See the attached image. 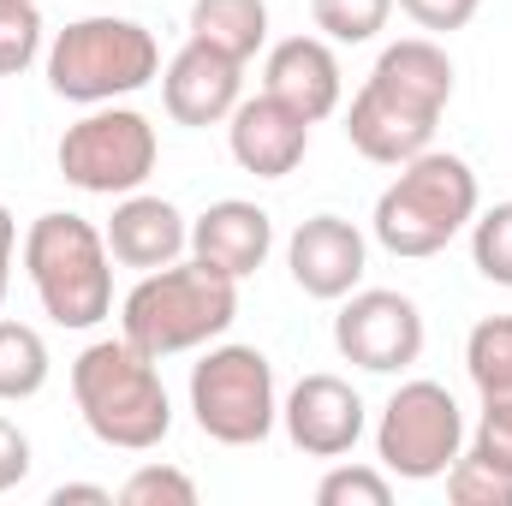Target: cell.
Wrapping results in <instances>:
<instances>
[{"label": "cell", "instance_id": "6da1fadb", "mask_svg": "<svg viewBox=\"0 0 512 506\" xmlns=\"http://www.w3.org/2000/svg\"><path fill=\"white\" fill-rule=\"evenodd\" d=\"M453 102V60L429 36H405L382 48L376 72L346 108V143L376 161V167H405L435 143V126Z\"/></svg>", "mask_w": 512, "mask_h": 506}, {"label": "cell", "instance_id": "7a4b0ae2", "mask_svg": "<svg viewBox=\"0 0 512 506\" xmlns=\"http://www.w3.org/2000/svg\"><path fill=\"white\" fill-rule=\"evenodd\" d=\"M239 316V280L215 274L209 262H167L155 274H143L120 304V334L143 358H173V352H197L209 340H221Z\"/></svg>", "mask_w": 512, "mask_h": 506}, {"label": "cell", "instance_id": "3957f363", "mask_svg": "<svg viewBox=\"0 0 512 506\" xmlns=\"http://www.w3.org/2000/svg\"><path fill=\"white\" fill-rule=\"evenodd\" d=\"M72 399H78L90 435L102 447H120V453H149L173 429V405H167L161 370H155V358H143L131 346L126 334L120 340H96V346L78 352Z\"/></svg>", "mask_w": 512, "mask_h": 506}, {"label": "cell", "instance_id": "277c9868", "mask_svg": "<svg viewBox=\"0 0 512 506\" xmlns=\"http://www.w3.org/2000/svg\"><path fill=\"white\" fill-rule=\"evenodd\" d=\"M477 221V173L447 149H423L399 167V179L376 197V245L393 256L447 251Z\"/></svg>", "mask_w": 512, "mask_h": 506}, {"label": "cell", "instance_id": "5b68a950", "mask_svg": "<svg viewBox=\"0 0 512 506\" xmlns=\"http://www.w3.org/2000/svg\"><path fill=\"white\" fill-rule=\"evenodd\" d=\"M24 274L60 328H96L114 316V256L84 215H36L24 233Z\"/></svg>", "mask_w": 512, "mask_h": 506}, {"label": "cell", "instance_id": "8992f818", "mask_svg": "<svg viewBox=\"0 0 512 506\" xmlns=\"http://www.w3.org/2000/svg\"><path fill=\"white\" fill-rule=\"evenodd\" d=\"M161 78V42L137 18H78L48 48V84L66 102L102 108Z\"/></svg>", "mask_w": 512, "mask_h": 506}, {"label": "cell", "instance_id": "52a82bcc", "mask_svg": "<svg viewBox=\"0 0 512 506\" xmlns=\"http://www.w3.org/2000/svg\"><path fill=\"white\" fill-rule=\"evenodd\" d=\"M191 411L197 429L221 447H256L274 435L280 399H274V364L256 346H215L191 370Z\"/></svg>", "mask_w": 512, "mask_h": 506}, {"label": "cell", "instance_id": "ba28073f", "mask_svg": "<svg viewBox=\"0 0 512 506\" xmlns=\"http://www.w3.org/2000/svg\"><path fill=\"white\" fill-rule=\"evenodd\" d=\"M465 453V411L441 381H405L382 405L376 423V459L387 477L435 483Z\"/></svg>", "mask_w": 512, "mask_h": 506}, {"label": "cell", "instance_id": "9c48e42d", "mask_svg": "<svg viewBox=\"0 0 512 506\" xmlns=\"http://www.w3.org/2000/svg\"><path fill=\"white\" fill-rule=\"evenodd\" d=\"M155 126L137 114V108H96L84 114L78 126H66L54 161H60V179L90 191V197H131L149 173H155Z\"/></svg>", "mask_w": 512, "mask_h": 506}, {"label": "cell", "instance_id": "30bf717a", "mask_svg": "<svg viewBox=\"0 0 512 506\" xmlns=\"http://www.w3.org/2000/svg\"><path fill=\"white\" fill-rule=\"evenodd\" d=\"M334 346L346 364L370 370V376H399L423 358V310L405 292H346L340 316H334Z\"/></svg>", "mask_w": 512, "mask_h": 506}, {"label": "cell", "instance_id": "8fae6325", "mask_svg": "<svg viewBox=\"0 0 512 506\" xmlns=\"http://www.w3.org/2000/svg\"><path fill=\"white\" fill-rule=\"evenodd\" d=\"M280 423H286V435L304 459H346L364 435V399H358L352 381L316 370L286 393Z\"/></svg>", "mask_w": 512, "mask_h": 506}, {"label": "cell", "instance_id": "7c38bea8", "mask_svg": "<svg viewBox=\"0 0 512 506\" xmlns=\"http://www.w3.org/2000/svg\"><path fill=\"white\" fill-rule=\"evenodd\" d=\"M239 90H245V66L227 60L209 42H185L167 60V72H161V102H167V114L179 126H221V120H233V108L245 102Z\"/></svg>", "mask_w": 512, "mask_h": 506}, {"label": "cell", "instance_id": "4fadbf2b", "mask_svg": "<svg viewBox=\"0 0 512 506\" xmlns=\"http://www.w3.org/2000/svg\"><path fill=\"white\" fill-rule=\"evenodd\" d=\"M286 268H292L298 292L334 304V298L358 292V280L370 268V245H364V233L346 215H310L292 233V245H286Z\"/></svg>", "mask_w": 512, "mask_h": 506}, {"label": "cell", "instance_id": "5bb4252c", "mask_svg": "<svg viewBox=\"0 0 512 506\" xmlns=\"http://www.w3.org/2000/svg\"><path fill=\"white\" fill-rule=\"evenodd\" d=\"M262 90L274 102H286L292 114H304L310 126L328 120L346 96V78H340V60L328 48V36H286L268 48V66H262Z\"/></svg>", "mask_w": 512, "mask_h": 506}, {"label": "cell", "instance_id": "9a60e30c", "mask_svg": "<svg viewBox=\"0 0 512 506\" xmlns=\"http://www.w3.org/2000/svg\"><path fill=\"white\" fill-rule=\"evenodd\" d=\"M227 143H233V161L256 173V179H286L304 149H310V120L292 114L286 102H274L268 90L239 102L233 108V126H227Z\"/></svg>", "mask_w": 512, "mask_h": 506}, {"label": "cell", "instance_id": "2e32d148", "mask_svg": "<svg viewBox=\"0 0 512 506\" xmlns=\"http://www.w3.org/2000/svg\"><path fill=\"white\" fill-rule=\"evenodd\" d=\"M268 251H274V221H268V209H256V203L227 197V203H209V209L191 221V256L209 262V268L227 274V280L256 274V268L268 262Z\"/></svg>", "mask_w": 512, "mask_h": 506}, {"label": "cell", "instance_id": "e0dca14e", "mask_svg": "<svg viewBox=\"0 0 512 506\" xmlns=\"http://www.w3.org/2000/svg\"><path fill=\"white\" fill-rule=\"evenodd\" d=\"M102 239H108V256H114V262L155 274V268H167V262H179V256L191 251V221H185L167 197L131 191L126 203L114 209V221L102 227Z\"/></svg>", "mask_w": 512, "mask_h": 506}, {"label": "cell", "instance_id": "ac0fdd59", "mask_svg": "<svg viewBox=\"0 0 512 506\" xmlns=\"http://www.w3.org/2000/svg\"><path fill=\"white\" fill-rule=\"evenodd\" d=\"M191 42H209L245 66L268 42V0H197L191 6Z\"/></svg>", "mask_w": 512, "mask_h": 506}, {"label": "cell", "instance_id": "d6986e66", "mask_svg": "<svg viewBox=\"0 0 512 506\" xmlns=\"http://www.w3.org/2000/svg\"><path fill=\"white\" fill-rule=\"evenodd\" d=\"M48 387V340L24 322H0V399H36Z\"/></svg>", "mask_w": 512, "mask_h": 506}, {"label": "cell", "instance_id": "ffe728a7", "mask_svg": "<svg viewBox=\"0 0 512 506\" xmlns=\"http://www.w3.org/2000/svg\"><path fill=\"white\" fill-rule=\"evenodd\" d=\"M447 501L453 506H512V465L495 453H459L447 465Z\"/></svg>", "mask_w": 512, "mask_h": 506}, {"label": "cell", "instance_id": "44dd1931", "mask_svg": "<svg viewBox=\"0 0 512 506\" xmlns=\"http://www.w3.org/2000/svg\"><path fill=\"white\" fill-rule=\"evenodd\" d=\"M465 370L477 381V393L512 387V316H489V322L471 328V340H465Z\"/></svg>", "mask_w": 512, "mask_h": 506}, {"label": "cell", "instance_id": "7402d4cb", "mask_svg": "<svg viewBox=\"0 0 512 506\" xmlns=\"http://www.w3.org/2000/svg\"><path fill=\"white\" fill-rule=\"evenodd\" d=\"M310 18L328 42H370L382 36L387 18H393V0H310Z\"/></svg>", "mask_w": 512, "mask_h": 506}, {"label": "cell", "instance_id": "603a6c76", "mask_svg": "<svg viewBox=\"0 0 512 506\" xmlns=\"http://www.w3.org/2000/svg\"><path fill=\"white\" fill-rule=\"evenodd\" d=\"M471 262L483 280L512 286V203H495L471 221Z\"/></svg>", "mask_w": 512, "mask_h": 506}, {"label": "cell", "instance_id": "cb8c5ba5", "mask_svg": "<svg viewBox=\"0 0 512 506\" xmlns=\"http://www.w3.org/2000/svg\"><path fill=\"white\" fill-rule=\"evenodd\" d=\"M42 54V12L36 0H0V78H18Z\"/></svg>", "mask_w": 512, "mask_h": 506}, {"label": "cell", "instance_id": "d4e9b609", "mask_svg": "<svg viewBox=\"0 0 512 506\" xmlns=\"http://www.w3.org/2000/svg\"><path fill=\"white\" fill-rule=\"evenodd\" d=\"M316 501L322 506H387L393 501V483H387V471H370V465H334L316 483Z\"/></svg>", "mask_w": 512, "mask_h": 506}, {"label": "cell", "instance_id": "484cf974", "mask_svg": "<svg viewBox=\"0 0 512 506\" xmlns=\"http://www.w3.org/2000/svg\"><path fill=\"white\" fill-rule=\"evenodd\" d=\"M120 501L126 506H197V483L185 471H173V465H143V471L126 477Z\"/></svg>", "mask_w": 512, "mask_h": 506}, {"label": "cell", "instance_id": "4316f807", "mask_svg": "<svg viewBox=\"0 0 512 506\" xmlns=\"http://www.w3.org/2000/svg\"><path fill=\"white\" fill-rule=\"evenodd\" d=\"M483 0H399V12L417 24V30H435V36H453L477 18Z\"/></svg>", "mask_w": 512, "mask_h": 506}, {"label": "cell", "instance_id": "83f0119b", "mask_svg": "<svg viewBox=\"0 0 512 506\" xmlns=\"http://www.w3.org/2000/svg\"><path fill=\"white\" fill-rule=\"evenodd\" d=\"M477 453H495L512 465V387L501 393H483V423H477Z\"/></svg>", "mask_w": 512, "mask_h": 506}, {"label": "cell", "instance_id": "f1b7e54d", "mask_svg": "<svg viewBox=\"0 0 512 506\" xmlns=\"http://www.w3.org/2000/svg\"><path fill=\"white\" fill-rule=\"evenodd\" d=\"M30 465H36V459H30V435H24L18 423L0 417V495L18 489V483L30 477Z\"/></svg>", "mask_w": 512, "mask_h": 506}, {"label": "cell", "instance_id": "f546056e", "mask_svg": "<svg viewBox=\"0 0 512 506\" xmlns=\"http://www.w3.org/2000/svg\"><path fill=\"white\" fill-rule=\"evenodd\" d=\"M12 251H18V221H12V209L0 203V298H6V286H12Z\"/></svg>", "mask_w": 512, "mask_h": 506}, {"label": "cell", "instance_id": "4dcf8cb0", "mask_svg": "<svg viewBox=\"0 0 512 506\" xmlns=\"http://www.w3.org/2000/svg\"><path fill=\"white\" fill-rule=\"evenodd\" d=\"M72 501L108 506L114 501V489H102V483H60V489H54V506H72Z\"/></svg>", "mask_w": 512, "mask_h": 506}]
</instances>
